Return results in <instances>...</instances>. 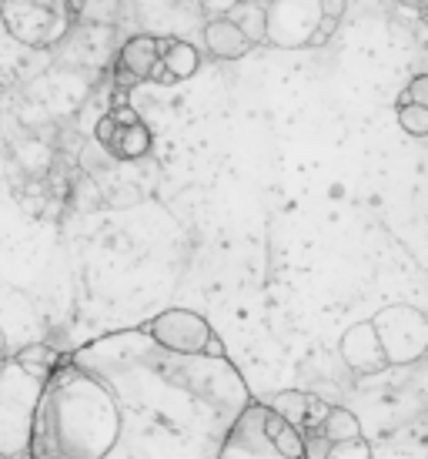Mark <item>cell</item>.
Masks as SVG:
<instances>
[{"mask_svg": "<svg viewBox=\"0 0 428 459\" xmlns=\"http://www.w3.org/2000/svg\"><path fill=\"white\" fill-rule=\"evenodd\" d=\"M265 433L268 439L275 443V449L281 456L288 459H304V439H302V429L298 426H291L288 420H281L275 409L268 406L265 409Z\"/></svg>", "mask_w": 428, "mask_h": 459, "instance_id": "cell-13", "label": "cell"}, {"mask_svg": "<svg viewBox=\"0 0 428 459\" xmlns=\"http://www.w3.org/2000/svg\"><path fill=\"white\" fill-rule=\"evenodd\" d=\"M372 322L381 352L389 359V366H405L418 362L428 349V319L412 306H389L381 308Z\"/></svg>", "mask_w": 428, "mask_h": 459, "instance_id": "cell-6", "label": "cell"}, {"mask_svg": "<svg viewBox=\"0 0 428 459\" xmlns=\"http://www.w3.org/2000/svg\"><path fill=\"white\" fill-rule=\"evenodd\" d=\"M204 48L218 61H238V57H244V54L252 51L248 38L227 17H211L208 21V27H204Z\"/></svg>", "mask_w": 428, "mask_h": 459, "instance_id": "cell-11", "label": "cell"}, {"mask_svg": "<svg viewBox=\"0 0 428 459\" xmlns=\"http://www.w3.org/2000/svg\"><path fill=\"white\" fill-rule=\"evenodd\" d=\"M98 141L117 161H138L151 152V131L141 121V115L127 104H114L111 111L98 121Z\"/></svg>", "mask_w": 428, "mask_h": 459, "instance_id": "cell-8", "label": "cell"}, {"mask_svg": "<svg viewBox=\"0 0 428 459\" xmlns=\"http://www.w3.org/2000/svg\"><path fill=\"white\" fill-rule=\"evenodd\" d=\"M117 426L121 412L111 389L64 356L40 389L30 422V459H104L117 439Z\"/></svg>", "mask_w": 428, "mask_h": 459, "instance_id": "cell-2", "label": "cell"}, {"mask_svg": "<svg viewBox=\"0 0 428 459\" xmlns=\"http://www.w3.org/2000/svg\"><path fill=\"white\" fill-rule=\"evenodd\" d=\"M428 104V77L425 74H418L408 88L402 91V98H398V104Z\"/></svg>", "mask_w": 428, "mask_h": 459, "instance_id": "cell-21", "label": "cell"}, {"mask_svg": "<svg viewBox=\"0 0 428 459\" xmlns=\"http://www.w3.org/2000/svg\"><path fill=\"white\" fill-rule=\"evenodd\" d=\"M398 4H405V7H422L425 0H398Z\"/></svg>", "mask_w": 428, "mask_h": 459, "instance_id": "cell-25", "label": "cell"}, {"mask_svg": "<svg viewBox=\"0 0 428 459\" xmlns=\"http://www.w3.org/2000/svg\"><path fill=\"white\" fill-rule=\"evenodd\" d=\"M0 356H4V329H0Z\"/></svg>", "mask_w": 428, "mask_h": 459, "instance_id": "cell-26", "label": "cell"}, {"mask_svg": "<svg viewBox=\"0 0 428 459\" xmlns=\"http://www.w3.org/2000/svg\"><path fill=\"white\" fill-rule=\"evenodd\" d=\"M318 11H321V17H338L345 13V0H318Z\"/></svg>", "mask_w": 428, "mask_h": 459, "instance_id": "cell-24", "label": "cell"}, {"mask_svg": "<svg viewBox=\"0 0 428 459\" xmlns=\"http://www.w3.org/2000/svg\"><path fill=\"white\" fill-rule=\"evenodd\" d=\"M265 409L268 403L252 399L248 406L241 409L235 422L227 426L225 439L218 446L214 459H288L275 449V443L265 433Z\"/></svg>", "mask_w": 428, "mask_h": 459, "instance_id": "cell-7", "label": "cell"}, {"mask_svg": "<svg viewBox=\"0 0 428 459\" xmlns=\"http://www.w3.org/2000/svg\"><path fill=\"white\" fill-rule=\"evenodd\" d=\"M235 4H238V0H201V7H204V13H208V17H225Z\"/></svg>", "mask_w": 428, "mask_h": 459, "instance_id": "cell-23", "label": "cell"}, {"mask_svg": "<svg viewBox=\"0 0 428 459\" xmlns=\"http://www.w3.org/2000/svg\"><path fill=\"white\" fill-rule=\"evenodd\" d=\"M44 379L17 362L0 359V459H30V422Z\"/></svg>", "mask_w": 428, "mask_h": 459, "instance_id": "cell-3", "label": "cell"}, {"mask_svg": "<svg viewBox=\"0 0 428 459\" xmlns=\"http://www.w3.org/2000/svg\"><path fill=\"white\" fill-rule=\"evenodd\" d=\"M398 125H402L412 138H425L428 134V104H398Z\"/></svg>", "mask_w": 428, "mask_h": 459, "instance_id": "cell-18", "label": "cell"}, {"mask_svg": "<svg viewBox=\"0 0 428 459\" xmlns=\"http://www.w3.org/2000/svg\"><path fill=\"white\" fill-rule=\"evenodd\" d=\"M141 329L151 335L154 342L167 349V352H181V356H227L221 339L214 335L204 316L191 312V308H167L151 322H144Z\"/></svg>", "mask_w": 428, "mask_h": 459, "instance_id": "cell-5", "label": "cell"}, {"mask_svg": "<svg viewBox=\"0 0 428 459\" xmlns=\"http://www.w3.org/2000/svg\"><path fill=\"white\" fill-rule=\"evenodd\" d=\"M325 459H372V446H368L362 436L341 439V443H328Z\"/></svg>", "mask_w": 428, "mask_h": 459, "instance_id": "cell-19", "label": "cell"}, {"mask_svg": "<svg viewBox=\"0 0 428 459\" xmlns=\"http://www.w3.org/2000/svg\"><path fill=\"white\" fill-rule=\"evenodd\" d=\"M225 17L248 38V44H265V0H238Z\"/></svg>", "mask_w": 428, "mask_h": 459, "instance_id": "cell-14", "label": "cell"}, {"mask_svg": "<svg viewBox=\"0 0 428 459\" xmlns=\"http://www.w3.org/2000/svg\"><path fill=\"white\" fill-rule=\"evenodd\" d=\"M164 44H167V38L158 40L151 34H138V38L127 40L121 54H117V84L121 88H134L141 81H151Z\"/></svg>", "mask_w": 428, "mask_h": 459, "instance_id": "cell-9", "label": "cell"}, {"mask_svg": "<svg viewBox=\"0 0 428 459\" xmlns=\"http://www.w3.org/2000/svg\"><path fill=\"white\" fill-rule=\"evenodd\" d=\"M198 65H201V57H198V51L191 48L188 40L167 38L151 81H167V84H171V81H184V77H191L198 71Z\"/></svg>", "mask_w": 428, "mask_h": 459, "instance_id": "cell-12", "label": "cell"}, {"mask_svg": "<svg viewBox=\"0 0 428 459\" xmlns=\"http://www.w3.org/2000/svg\"><path fill=\"white\" fill-rule=\"evenodd\" d=\"M17 362L24 366L30 376H38V379H47L57 366H61V352H54L51 345H44V342H34V345H24L21 352H17Z\"/></svg>", "mask_w": 428, "mask_h": 459, "instance_id": "cell-16", "label": "cell"}, {"mask_svg": "<svg viewBox=\"0 0 428 459\" xmlns=\"http://www.w3.org/2000/svg\"><path fill=\"white\" fill-rule=\"evenodd\" d=\"M318 433L325 436L328 443H341V439H355V436H362V422H358V416H355L352 409L331 406L325 412L321 426H318Z\"/></svg>", "mask_w": 428, "mask_h": 459, "instance_id": "cell-15", "label": "cell"}, {"mask_svg": "<svg viewBox=\"0 0 428 459\" xmlns=\"http://www.w3.org/2000/svg\"><path fill=\"white\" fill-rule=\"evenodd\" d=\"M271 409H275L281 420H288L291 426H304V412H308V393H298V389H285L271 399Z\"/></svg>", "mask_w": 428, "mask_h": 459, "instance_id": "cell-17", "label": "cell"}, {"mask_svg": "<svg viewBox=\"0 0 428 459\" xmlns=\"http://www.w3.org/2000/svg\"><path fill=\"white\" fill-rule=\"evenodd\" d=\"M341 359L355 372H381L389 369V359L381 352L372 322H355L352 329L341 335Z\"/></svg>", "mask_w": 428, "mask_h": 459, "instance_id": "cell-10", "label": "cell"}, {"mask_svg": "<svg viewBox=\"0 0 428 459\" xmlns=\"http://www.w3.org/2000/svg\"><path fill=\"white\" fill-rule=\"evenodd\" d=\"M111 389L121 426L104 459H214L252 393L227 356L167 352L144 329L71 352Z\"/></svg>", "mask_w": 428, "mask_h": 459, "instance_id": "cell-1", "label": "cell"}, {"mask_svg": "<svg viewBox=\"0 0 428 459\" xmlns=\"http://www.w3.org/2000/svg\"><path fill=\"white\" fill-rule=\"evenodd\" d=\"M67 0H0V21L27 48H51L71 27Z\"/></svg>", "mask_w": 428, "mask_h": 459, "instance_id": "cell-4", "label": "cell"}, {"mask_svg": "<svg viewBox=\"0 0 428 459\" xmlns=\"http://www.w3.org/2000/svg\"><path fill=\"white\" fill-rule=\"evenodd\" d=\"M328 403H321L318 395H308V412H304V426L302 429H318L321 426V420H325V412H328Z\"/></svg>", "mask_w": 428, "mask_h": 459, "instance_id": "cell-22", "label": "cell"}, {"mask_svg": "<svg viewBox=\"0 0 428 459\" xmlns=\"http://www.w3.org/2000/svg\"><path fill=\"white\" fill-rule=\"evenodd\" d=\"M335 30H338V17H318V24L312 27V34H308V40H304V48H321Z\"/></svg>", "mask_w": 428, "mask_h": 459, "instance_id": "cell-20", "label": "cell"}]
</instances>
